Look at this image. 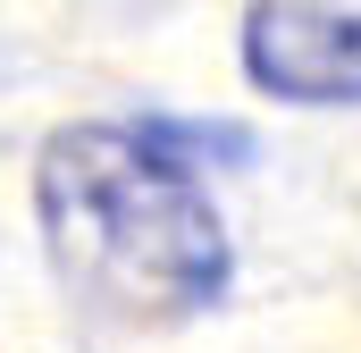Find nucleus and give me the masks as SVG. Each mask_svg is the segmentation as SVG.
<instances>
[{
	"label": "nucleus",
	"mask_w": 361,
	"mask_h": 353,
	"mask_svg": "<svg viewBox=\"0 0 361 353\" xmlns=\"http://www.w3.org/2000/svg\"><path fill=\"white\" fill-rule=\"evenodd\" d=\"M34 210L68 294L160 328L227 294V227L202 176L152 126H59L34 169Z\"/></svg>",
	"instance_id": "obj_1"
},
{
	"label": "nucleus",
	"mask_w": 361,
	"mask_h": 353,
	"mask_svg": "<svg viewBox=\"0 0 361 353\" xmlns=\"http://www.w3.org/2000/svg\"><path fill=\"white\" fill-rule=\"evenodd\" d=\"M244 68L277 101H361V8H252Z\"/></svg>",
	"instance_id": "obj_2"
}]
</instances>
